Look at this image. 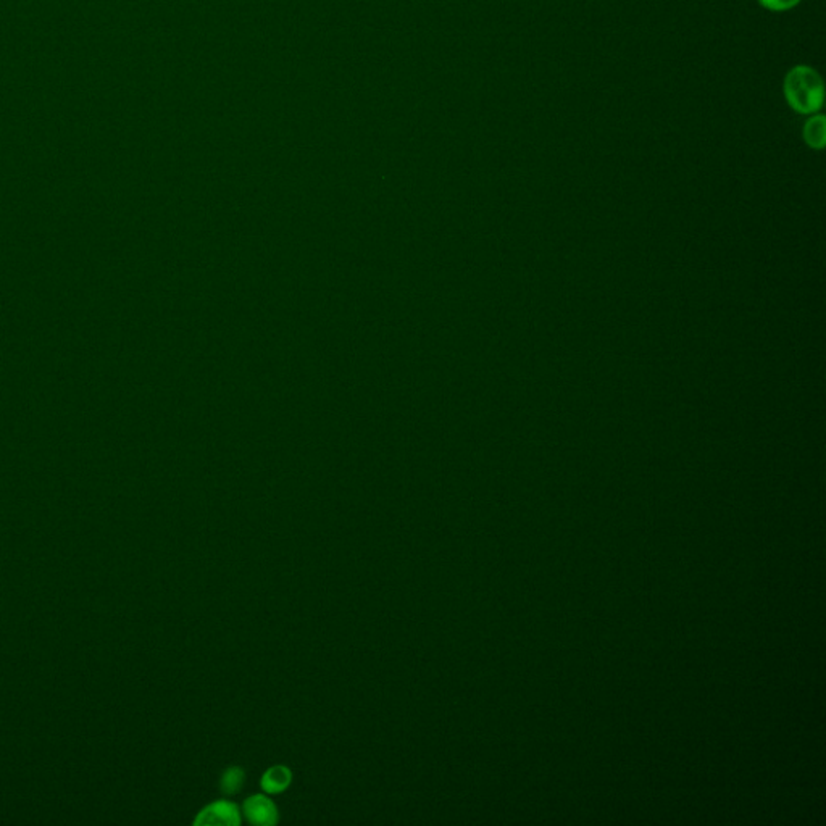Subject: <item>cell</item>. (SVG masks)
I'll list each match as a JSON object with an SVG mask.
<instances>
[{
    "mask_svg": "<svg viewBox=\"0 0 826 826\" xmlns=\"http://www.w3.org/2000/svg\"><path fill=\"white\" fill-rule=\"evenodd\" d=\"M242 812H244L246 819L253 825L270 826L275 825L278 821V809H276L275 802L263 794L249 797L244 802Z\"/></svg>",
    "mask_w": 826,
    "mask_h": 826,
    "instance_id": "3957f363",
    "label": "cell"
},
{
    "mask_svg": "<svg viewBox=\"0 0 826 826\" xmlns=\"http://www.w3.org/2000/svg\"><path fill=\"white\" fill-rule=\"evenodd\" d=\"M805 142L813 149H821L825 146L826 121L823 115H813L805 123Z\"/></svg>",
    "mask_w": 826,
    "mask_h": 826,
    "instance_id": "5b68a950",
    "label": "cell"
},
{
    "mask_svg": "<svg viewBox=\"0 0 826 826\" xmlns=\"http://www.w3.org/2000/svg\"><path fill=\"white\" fill-rule=\"evenodd\" d=\"M784 97L793 110L802 115L819 112L825 100V84L819 71L807 65H797L784 78Z\"/></svg>",
    "mask_w": 826,
    "mask_h": 826,
    "instance_id": "6da1fadb",
    "label": "cell"
},
{
    "mask_svg": "<svg viewBox=\"0 0 826 826\" xmlns=\"http://www.w3.org/2000/svg\"><path fill=\"white\" fill-rule=\"evenodd\" d=\"M195 825L236 826L241 823V813L234 804L228 801H216L199 812Z\"/></svg>",
    "mask_w": 826,
    "mask_h": 826,
    "instance_id": "7a4b0ae2",
    "label": "cell"
},
{
    "mask_svg": "<svg viewBox=\"0 0 826 826\" xmlns=\"http://www.w3.org/2000/svg\"><path fill=\"white\" fill-rule=\"evenodd\" d=\"M759 2L762 7L772 10V12H786L801 4V0H759Z\"/></svg>",
    "mask_w": 826,
    "mask_h": 826,
    "instance_id": "52a82bcc",
    "label": "cell"
},
{
    "mask_svg": "<svg viewBox=\"0 0 826 826\" xmlns=\"http://www.w3.org/2000/svg\"><path fill=\"white\" fill-rule=\"evenodd\" d=\"M292 782V774L288 767L284 765H275L269 768L263 776H261V788L269 794H280L284 793Z\"/></svg>",
    "mask_w": 826,
    "mask_h": 826,
    "instance_id": "277c9868",
    "label": "cell"
},
{
    "mask_svg": "<svg viewBox=\"0 0 826 826\" xmlns=\"http://www.w3.org/2000/svg\"><path fill=\"white\" fill-rule=\"evenodd\" d=\"M244 780H246V774H244L242 768L231 767L222 776L220 786H222V791H223L224 794L233 796V794H238L239 791H241L242 784H244Z\"/></svg>",
    "mask_w": 826,
    "mask_h": 826,
    "instance_id": "8992f818",
    "label": "cell"
}]
</instances>
